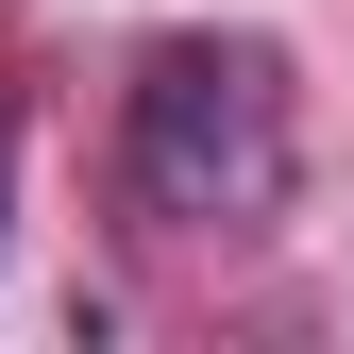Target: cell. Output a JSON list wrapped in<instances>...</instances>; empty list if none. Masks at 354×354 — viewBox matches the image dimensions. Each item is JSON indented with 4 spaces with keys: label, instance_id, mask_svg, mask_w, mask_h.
<instances>
[{
    "label": "cell",
    "instance_id": "7a4b0ae2",
    "mask_svg": "<svg viewBox=\"0 0 354 354\" xmlns=\"http://www.w3.org/2000/svg\"><path fill=\"white\" fill-rule=\"evenodd\" d=\"M0 169H17V152H0Z\"/></svg>",
    "mask_w": 354,
    "mask_h": 354
},
{
    "label": "cell",
    "instance_id": "6da1fadb",
    "mask_svg": "<svg viewBox=\"0 0 354 354\" xmlns=\"http://www.w3.org/2000/svg\"><path fill=\"white\" fill-rule=\"evenodd\" d=\"M118 169H136V203L169 219V236L270 219V186H287V68L253 51V34H169V51L136 68Z\"/></svg>",
    "mask_w": 354,
    "mask_h": 354
}]
</instances>
